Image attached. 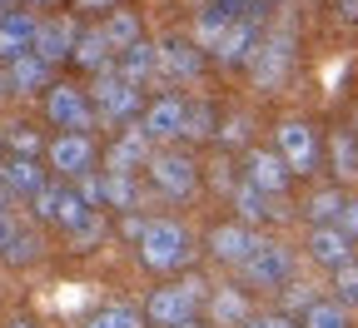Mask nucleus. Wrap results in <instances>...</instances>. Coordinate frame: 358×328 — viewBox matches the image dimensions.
Segmentation results:
<instances>
[{
    "label": "nucleus",
    "mask_w": 358,
    "mask_h": 328,
    "mask_svg": "<svg viewBox=\"0 0 358 328\" xmlns=\"http://www.w3.org/2000/svg\"><path fill=\"white\" fill-rule=\"evenodd\" d=\"M90 105H95V120H105V124H129V120H140V115H145L140 85H129L120 70H100Z\"/></svg>",
    "instance_id": "obj_1"
},
{
    "label": "nucleus",
    "mask_w": 358,
    "mask_h": 328,
    "mask_svg": "<svg viewBox=\"0 0 358 328\" xmlns=\"http://www.w3.org/2000/svg\"><path fill=\"white\" fill-rule=\"evenodd\" d=\"M140 259L159 273L169 269H185L189 259V239H185V229H179L174 219H150L145 224V239H140Z\"/></svg>",
    "instance_id": "obj_2"
},
{
    "label": "nucleus",
    "mask_w": 358,
    "mask_h": 328,
    "mask_svg": "<svg viewBox=\"0 0 358 328\" xmlns=\"http://www.w3.org/2000/svg\"><path fill=\"white\" fill-rule=\"evenodd\" d=\"M294 70V35L289 30H274L268 40L254 45V55H249V80L259 90H279Z\"/></svg>",
    "instance_id": "obj_3"
},
{
    "label": "nucleus",
    "mask_w": 358,
    "mask_h": 328,
    "mask_svg": "<svg viewBox=\"0 0 358 328\" xmlns=\"http://www.w3.org/2000/svg\"><path fill=\"white\" fill-rule=\"evenodd\" d=\"M274 150L284 155V164H289L294 174H313V169H319V159H324L319 134H313L308 120H284V124L274 129Z\"/></svg>",
    "instance_id": "obj_4"
},
{
    "label": "nucleus",
    "mask_w": 358,
    "mask_h": 328,
    "mask_svg": "<svg viewBox=\"0 0 358 328\" xmlns=\"http://www.w3.org/2000/svg\"><path fill=\"white\" fill-rule=\"evenodd\" d=\"M45 115H50V124H60L65 134H85L95 124V105H90V95L75 90V85H55L50 95H45Z\"/></svg>",
    "instance_id": "obj_5"
},
{
    "label": "nucleus",
    "mask_w": 358,
    "mask_h": 328,
    "mask_svg": "<svg viewBox=\"0 0 358 328\" xmlns=\"http://www.w3.org/2000/svg\"><path fill=\"white\" fill-rule=\"evenodd\" d=\"M194 304H199V284H174V289H155L150 304H145V318L155 328H179L194 318Z\"/></svg>",
    "instance_id": "obj_6"
},
{
    "label": "nucleus",
    "mask_w": 358,
    "mask_h": 328,
    "mask_svg": "<svg viewBox=\"0 0 358 328\" xmlns=\"http://www.w3.org/2000/svg\"><path fill=\"white\" fill-rule=\"evenodd\" d=\"M150 179H155L159 194H169V199H189L194 184H199V169H194L189 155H155V159H150Z\"/></svg>",
    "instance_id": "obj_7"
},
{
    "label": "nucleus",
    "mask_w": 358,
    "mask_h": 328,
    "mask_svg": "<svg viewBox=\"0 0 358 328\" xmlns=\"http://www.w3.org/2000/svg\"><path fill=\"white\" fill-rule=\"evenodd\" d=\"M239 273H244V284H254V289H279L284 278H289V254H284L279 244L259 239L254 254L239 264Z\"/></svg>",
    "instance_id": "obj_8"
},
{
    "label": "nucleus",
    "mask_w": 358,
    "mask_h": 328,
    "mask_svg": "<svg viewBox=\"0 0 358 328\" xmlns=\"http://www.w3.org/2000/svg\"><path fill=\"white\" fill-rule=\"evenodd\" d=\"M199 70H204V55H199L194 40H179V35L159 40V80H164V85H185V80H194Z\"/></svg>",
    "instance_id": "obj_9"
},
{
    "label": "nucleus",
    "mask_w": 358,
    "mask_h": 328,
    "mask_svg": "<svg viewBox=\"0 0 358 328\" xmlns=\"http://www.w3.org/2000/svg\"><path fill=\"white\" fill-rule=\"evenodd\" d=\"M45 159H50V169H55V174L80 179V174H90V164H95V145H90L85 134H60L55 145L45 150Z\"/></svg>",
    "instance_id": "obj_10"
},
{
    "label": "nucleus",
    "mask_w": 358,
    "mask_h": 328,
    "mask_svg": "<svg viewBox=\"0 0 358 328\" xmlns=\"http://www.w3.org/2000/svg\"><path fill=\"white\" fill-rule=\"evenodd\" d=\"M75 40H80V25H75V20H65V15L40 20V30H35V55L50 60V65H60V60L75 55Z\"/></svg>",
    "instance_id": "obj_11"
},
{
    "label": "nucleus",
    "mask_w": 358,
    "mask_h": 328,
    "mask_svg": "<svg viewBox=\"0 0 358 328\" xmlns=\"http://www.w3.org/2000/svg\"><path fill=\"white\" fill-rule=\"evenodd\" d=\"M244 169H249V184H254V190H264V194H284L289 179H294V169L284 164L279 150H249Z\"/></svg>",
    "instance_id": "obj_12"
},
{
    "label": "nucleus",
    "mask_w": 358,
    "mask_h": 328,
    "mask_svg": "<svg viewBox=\"0 0 358 328\" xmlns=\"http://www.w3.org/2000/svg\"><path fill=\"white\" fill-rule=\"evenodd\" d=\"M35 30H40V20L35 15H20V10H6L0 15V60H20V55H30L35 50Z\"/></svg>",
    "instance_id": "obj_13"
},
{
    "label": "nucleus",
    "mask_w": 358,
    "mask_h": 328,
    "mask_svg": "<svg viewBox=\"0 0 358 328\" xmlns=\"http://www.w3.org/2000/svg\"><path fill=\"white\" fill-rule=\"evenodd\" d=\"M185 100H179V95H164V100H155L145 115H140V129L150 134V139H179V134H185Z\"/></svg>",
    "instance_id": "obj_14"
},
{
    "label": "nucleus",
    "mask_w": 358,
    "mask_h": 328,
    "mask_svg": "<svg viewBox=\"0 0 358 328\" xmlns=\"http://www.w3.org/2000/svg\"><path fill=\"white\" fill-rule=\"evenodd\" d=\"M254 244H259V234L239 219V224H219L214 234H209V254L214 259H224V264H244L249 254H254Z\"/></svg>",
    "instance_id": "obj_15"
},
{
    "label": "nucleus",
    "mask_w": 358,
    "mask_h": 328,
    "mask_svg": "<svg viewBox=\"0 0 358 328\" xmlns=\"http://www.w3.org/2000/svg\"><path fill=\"white\" fill-rule=\"evenodd\" d=\"M254 45H259V40H254V20H239V15H234L229 25L219 30V40L209 45V50H214V55H219L224 65H249Z\"/></svg>",
    "instance_id": "obj_16"
},
{
    "label": "nucleus",
    "mask_w": 358,
    "mask_h": 328,
    "mask_svg": "<svg viewBox=\"0 0 358 328\" xmlns=\"http://www.w3.org/2000/svg\"><path fill=\"white\" fill-rule=\"evenodd\" d=\"M308 254L319 259V264H329V269H338V264L353 259V239H348L338 224H313L308 229Z\"/></svg>",
    "instance_id": "obj_17"
},
{
    "label": "nucleus",
    "mask_w": 358,
    "mask_h": 328,
    "mask_svg": "<svg viewBox=\"0 0 358 328\" xmlns=\"http://www.w3.org/2000/svg\"><path fill=\"white\" fill-rule=\"evenodd\" d=\"M150 134L145 129H124L115 145H110V174H134L140 164H150Z\"/></svg>",
    "instance_id": "obj_18"
},
{
    "label": "nucleus",
    "mask_w": 358,
    "mask_h": 328,
    "mask_svg": "<svg viewBox=\"0 0 358 328\" xmlns=\"http://www.w3.org/2000/svg\"><path fill=\"white\" fill-rule=\"evenodd\" d=\"M120 75H124L129 85L159 80V45L140 40V45H129V50H120Z\"/></svg>",
    "instance_id": "obj_19"
},
{
    "label": "nucleus",
    "mask_w": 358,
    "mask_h": 328,
    "mask_svg": "<svg viewBox=\"0 0 358 328\" xmlns=\"http://www.w3.org/2000/svg\"><path fill=\"white\" fill-rule=\"evenodd\" d=\"M10 85H15V95H35V90L50 85V60H40L35 50L10 60Z\"/></svg>",
    "instance_id": "obj_20"
},
{
    "label": "nucleus",
    "mask_w": 358,
    "mask_h": 328,
    "mask_svg": "<svg viewBox=\"0 0 358 328\" xmlns=\"http://www.w3.org/2000/svg\"><path fill=\"white\" fill-rule=\"evenodd\" d=\"M110 55H115V45L105 40V30H80V40H75V65H85V70H105L110 65Z\"/></svg>",
    "instance_id": "obj_21"
},
{
    "label": "nucleus",
    "mask_w": 358,
    "mask_h": 328,
    "mask_svg": "<svg viewBox=\"0 0 358 328\" xmlns=\"http://www.w3.org/2000/svg\"><path fill=\"white\" fill-rule=\"evenodd\" d=\"M209 318H214L219 328H239V323H249V299H244L239 289H219V294L209 299Z\"/></svg>",
    "instance_id": "obj_22"
},
{
    "label": "nucleus",
    "mask_w": 358,
    "mask_h": 328,
    "mask_svg": "<svg viewBox=\"0 0 358 328\" xmlns=\"http://www.w3.org/2000/svg\"><path fill=\"white\" fill-rule=\"evenodd\" d=\"M6 174H10V194L15 199H35L40 190H45V169L35 164V159H6Z\"/></svg>",
    "instance_id": "obj_23"
},
{
    "label": "nucleus",
    "mask_w": 358,
    "mask_h": 328,
    "mask_svg": "<svg viewBox=\"0 0 358 328\" xmlns=\"http://www.w3.org/2000/svg\"><path fill=\"white\" fill-rule=\"evenodd\" d=\"M100 30H105V40L115 45V55H120V50H129V45H140V40H145V35H140V15H134V10H110Z\"/></svg>",
    "instance_id": "obj_24"
},
{
    "label": "nucleus",
    "mask_w": 358,
    "mask_h": 328,
    "mask_svg": "<svg viewBox=\"0 0 358 328\" xmlns=\"http://www.w3.org/2000/svg\"><path fill=\"white\" fill-rule=\"evenodd\" d=\"M234 204H239L244 224H259V219H268V214H274V204H268V194H264V190H254L249 179H244L239 190H234Z\"/></svg>",
    "instance_id": "obj_25"
},
{
    "label": "nucleus",
    "mask_w": 358,
    "mask_h": 328,
    "mask_svg": "<svg viewBox=\"0 0 358 328\" xmlns=\"http://www.w3.org/2000/svg\"><path fill=\"white\" fill-rule=\"evenodd\" d=\"M334 174L338 179H358V134H348V129L334 134Z\"/></svg>",
    "instance_id": "obj_26"
},
{
    "label": "nucleus",
    "mask_w": 358,
    "mask_h": 328,
    "mask_svg": "<svg viewBox=\"0 0 358 328\" xmlns=\"http://www.w3.org/2000/svg\"><path fill=\"white\" fill-rule=\"evenodd\" d=\"M105 204L129 214L134 204H140V184H134L129 174H105Z\"/></svg>",
    "instance_id": "obj_27"
},
{
    "label": "nucleus",
    "mask_w": 358,
    "mask_h": 328,
    "mask_svg": "<svg viewBox=\"0 0 358 328\" xmlns=\"http://www.w3.org/2000/svg\"><path fill=\"white\" fill-rule=\"evenodd\" d=\"M85 328H145V318L134 313L129 304H110V308H100V313H90Z\"/></svg>",
    "instance_id": "obj_28"
},
{
    "label": "nucleus",
    "mask_w": 358,
    "mask_h": 328,
    "mask_svg": "<svg viewBox=\"0 0 358 328\" xmlns=\"http://www.w3.org/2000/svg\"><path fill=\"white\" fill-rule=\"evenodd\" d=\"M303 328H348V308L343 304H308Z\"/></svg>",
    "instance_id": "obj_29"
},
{
    "label": "nucleus",
    "mask_w": 358,
    "mask_h": 328,
    "mask_svg": "<svg viewBox=\"0 0 358 328\" xmlns=\"http://www.w3.org/2000/svg\"><path fill=\"white\" fill-rule=\"evenodd\" d=\"M338 214H343V194L338 190H324V194L308 199V219L313 224H338Z\"/></svg>",
    "instance_id": "obj_30"
},
{
    "label": "nucleus",
    "mask_w": 358,
    "mask_h": 328,
    "mask_svg": "<svg viewBox=\"0 0 358 328\" xmlns=\"http://www.w3.org/2000/svg\"><path fill=\"white\" fill-rule=\"evenodd\" d=\"M70 239H75L80 249H95V244L105 239V219H100V209H90V214H85V219L70 229Z\"/></svg>",
    "instance_id": "obj_31"
},
{
    "label": "nucleus",
    "mask_w": 358,
    "mask_h": 328,
    "mask_svg": "<svg viewBox=\"0 0 358 328\" xmlns=\"http://www.w3.org/2000/svg\"><path fill=\"white\" fill-rule=\"evenodd\" d=\"M35 254H40V244H35V234H30V229H15V234H10V244L0 249V259H10V264H30Z\"/></svg>",
    "instance_id": "obj_32"
},
{
    "label": "nucleus",
    "mask_w": 358,
    "mask_h": 328,
    "mask_svg": "<svg viewBox=\"0 0 358 328\" xmlns=\"http://www.w3.org/2000/svg\"><path fill=\"white\" fill-rule=\"evenodd\" d=\"M334 294H338V304H358V264L353 259L334 269Z\"/></svg>",
    "instance_id": "obj_33"
},
{
    "label": "nucleus",
    "mask_w": 358,
    "mask_h": 328,
    "mask_svg": "<svg viewBox=\"0 0 358 328\" xmlns=\"http://www.w3.org/2000/svg\"><path fill=\"white\" fill-rule=\"evenodd\" d=\"M185 134H194V139H199V134H219V129H214V110H209L204 100H194V105L185 110Z\"/></svg>",
    "instance_id": "obj_34"
},
{
    "label": "nucleus",
    "mask_w": 358,
    "mask_h": 328,
    "mask_svg": "<svg viewBox=\"0 0 358 328\" xmlns=\"http://www.w3.org/2000/svg\"><path fill=\"white\" fill-rule=\"evenodd\" d=\"M90 209H105V174H95V169H90V174H80V190H75Z\"/></svg>",
    "instance_id": "obj_35"
},
{
    "label": "nucleus",
    "mask_w": 358,
    "mask_h": 328,
    "mask_svg": "<svg viewBox=\"0 0 358 328\" xmlns=\"http://www.w3.org/2000/svg\"><path fill=\"white\" fill-rule=\"evenodd\" d=\"M10 155L15 159H35L40 155V134L35 129H10Z\"/></svg>",
    "instance_id": "obj_36"
},
{
    "label": "nucleus",
    "mask_w": 358,
    "mask_h": 328,
    "mask_svg": "<svg viewBox=\"0 0 358 328\" xmlns=\"http://www.w3.org/2000/svg\"><path fill=\"white\" fill-rule=\"evenodd\" d=\"M338 229L348 239H358V199H343V214H338Z\"/></svg>",
    "instance_id": "obj_37"
},
{
    "label": "nucleus",
    "mask_w": 358,
    "mask_h": 328,
    "mask_svg": "<svg viewBox=\"0 0 358 328\" xmlns=\"http://www.w3.org/2000/svg\"><path fill=\"white\" fill-rule=\"evenodd\" d=\"M244 328H294V323H289V313H264V318H249Z\"/></svg>",
    "instance_id": "obj_38"
},
{
    "label": "nucleus",
    "mask_w": 358,
    "mask_h": 328,
    "mask_svg": "<svg viewBox=\"0 0 358 328\" xmlns=\"http://www.w3.org/2000/svg\"><path fill=\"white\" fill-rule=\"evenodd\" d=\"M244 134H249L244 120H234V124H224V129H219V139H244Z\"/></svg>",
    "instance_id": "obj_39"
},
{
    "label": "nucleus",
    "mask_w": 358,
    "mask_h": 328,
    "mask_svg": "<svg viewBox=\"0 0 358 328\" xmlns=\"http://www.w3.org/2000/svg\"><path fill=\"white\" fill-rule=\"evenodd\" d=\"M338 15H343L348 25H358V0H338Z\"/></svg>",
    "instance_id": "obj_40"
},
{
    "label": "nucleus",
    "mask_w": 358,
    "mask_h": 328,
    "mask_svg": "<svg viewBox=\"0 0 358 328\" xmlns=\"http://www.w3.org/2000/svg\"><path fill=\"white\" fill-rule=\"evenodd\" d=\"M80 10H115V0H75Z\"/></svg>",
    "instance_id": "obj_41"
},
{
    "label": "nucleus",
    "mask_w": 358,
    "mask_h": 328,
    "mask_svg": "<svg viewBox=\"0 0 358 328\" xmlns=\"http://www.w3.org/2000/svg\"><path fill=\"white\" fill-rule=\"evenodd\" d=\"M10 234H15V224H10L6 214H0V249H6V244H10Z\"/></svg>",
    "instance_id": "obj_42"
},
{
    "label": "nucleus",
    "mask_w": 358,
    "mask_h": 328,
    "mask_svg": "<svg viewBox=\"0 0 358 328\" xmlns=\"http://www.w3.org/2000/svg\"><path fill=\"white\" fill-rule=\"evenodd\" d=\"M0 95H15V85H10V70H0Z\"/></svg>",
    "instance_id": "obj_43"
},
{
    "label": "nucleus",
    "mask_w": 358,
    "mask_h": 328,
    "mask_svg": "<svg viewBox=\"0 0 358 328\" xmlns=\"http://www.w3.org/2000/svg\"><path fill=\"white\" fill-rule=\"evenodd\" d=\"M10 328H35V323H30V318H15V323H10Z\"/></svg>",
    "instance_id": "obj_44"
},
{
    "label": "nucleus",
    "mask_w": 358,
    "mask_h": 328,
    "mask_svg": "<svg viewBox=\"0 0 358 328\" xmlns=\"http://www.w3.org/2000/svg\"><path fill=\"white\" fill-rule=\"evenodd\" d=\"M25 6H55V0H25Z\"/></svg>",
    "instance_id": "obj_45"
},
{
    "label": "nucleus",
    "mask_w": 358,
    "mask_h": 328,
    "mask_svg": "<svg viewBox=\"0 0 358 328\" xmlns=\"http://www.w3.org/2000/svg\"><path fill=\"white\" fill-rule=\"evenodd\" d=\"M10 6H15V0H0V15H6V10H10Z\"/></svg>",
    "instance_id": "obj_46"
},
{
    "label": "nucleus",
    "mask_w": 358,
    "mask_h": 328,
    "mask_svg": "<svg viewBox=\"0 0 358 328\" xmlns=\"http://www.w3.org/2000/svg\"><path fill=\"white\" fill-rule=\"evenodd\" d=\"M179 328H199V323H194V318H189V323H179Z\"/></svg>",
    "instance_id": "obj_47"
},
{
    "label": "nucleus",
    "mask_w": 358,
    "mask_h": 328,
    "mask_svg": "<svg viewBox=\"0 0 358 328\" xmlns=\"http://www.w3.org/2000/svg\"><path fill=\"white\" fill-rule=\"evenodd\" d=\"M353 134H358V129H353Z\"/></svg>",
    "instance_id": "obj_48"
}]
</instances>
